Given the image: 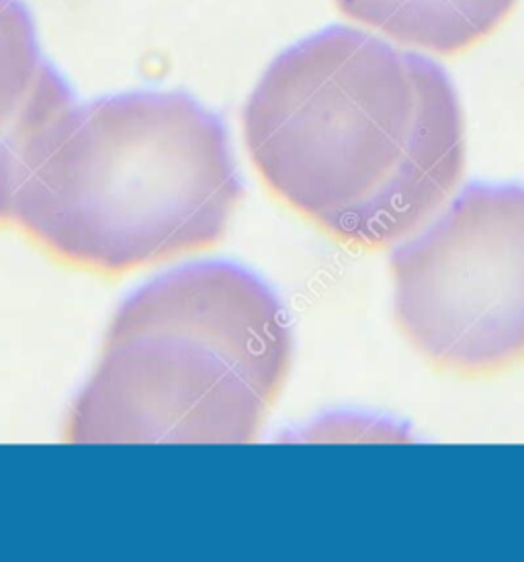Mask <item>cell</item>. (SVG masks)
I'll use <instances>...</instances> for the list:
<instances>
[{
    "label": "cell",
    "mask_w": 524,
    "mask_h": 562,
    "mask_svg": "<svg viewBox=\"0 0 524 562\" xmlns=\"http://www.w3.org/2000/svg\"><path fill=\"white\" fill-rule=\"evenodd\" d=\"M256 172L346 248L388 250L447 205L465 172V119L426 54L330 25L270 61L244 109Z\"/></svg>",
    "instance_id": "cell-1"
},
{
    "label": "cell",
    "mask_w": 524,
    "mask_h": 562,
    "mask_svg": "<svg viewBox=\"0 0 524 562\" xmlns=\"http://www.w3.org/2000/svg\"><path fill=\"white\" fill-rule=\"evenodd\" d=\"M241 199L222 119L185 92L140 90L76 109L11 225L60 262L118 277L215 246Z\"/></svg>",
    "instance_id": "cell-2"
},
{
    "label": "cell",
    "mask_w": 524,
    "mask_h": 562,
    "mask_svg": "<svg viewBox=\"0 0 524 562\" xmlns=\"http://www.w3.org/2000/svg\"><path fill=\"white\" fill-rule=\"evenodd\" d=\"M293 355L283 305L253 272L203 262L142 286L115 313L66 422L75 445H248Z\"/></svg>",
    "instance_id": "cell-3"
},
{
    "label": "cell",
    "mask_w": 524,
    "mask_h": 562,
    "mask_svg": "<svg viewBox=\"0 0 524 562\" xmlns=\"http://www.w3.org/2000/svg\"><path fill=\"white\" fill-rule=\"evenodd\" d=\"M393 315L433 369L488 379L524 364V191L471 187L391 262Z\"/></svg>",
    "instance_id": "cell-4"
},
{
    "label": "cell",
    "mask_w": 524,
    "mask_h": 562,
    "mask_svg": "<svg viewBox=\"0 0 524 562\" xmlns=\"http://www.w3.org/2000/svg\"><path fill=\"white\" fill-rule=\"evenodd\" d=\"M76 109L68 82L42 54L30 9L0 0V225L13 223L16 194Z\"/></svg>",
    "instance_id": "cell-5"
},
{
    "label": "cell",
    "mask_w": 524,
    "mask_h": 562,
    "mask_svg": "<svg viewBox=\"0 0 524 562\" xmlns=\"http://www.w3.org/2000/svg\"><path fill=\"white\" fill-rule=\"evenodd\" d=\"M350 21L393 44L438 58L459 56L490 40L519 0H334Z\"/></svg>",
    "instance_id": "cell-6"
}]
</instances>
